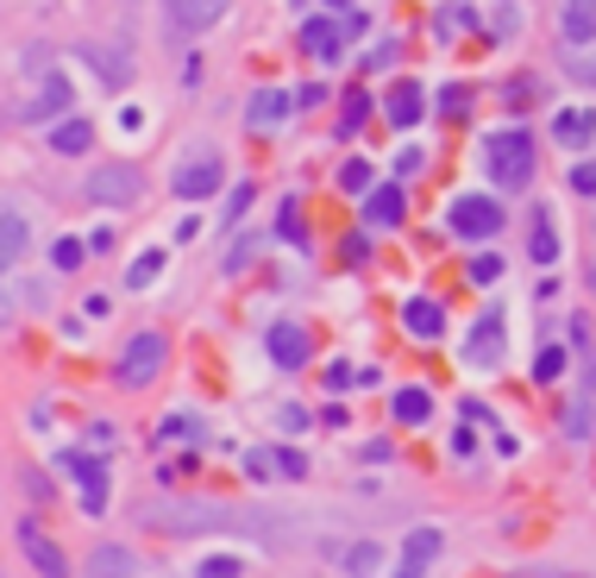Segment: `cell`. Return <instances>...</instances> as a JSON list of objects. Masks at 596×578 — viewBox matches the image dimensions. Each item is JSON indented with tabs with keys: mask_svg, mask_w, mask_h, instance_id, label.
Segmentation results:
<instances>
[{
	"mask_svg": "<svg viewBox=\"0 0 596 578\" xmlns=\"http://www.w3.org/2000/svg\"><path fill=\"white\" fill-rule=\"evenodd\" d=\"M346 384H351V371H346V365H326V390H333V397H339Z\"/></svg>",
	"mask_w": 596,
	"mask_h": 578,
	"instance_id": "cell-37",
	"label": "cell"
},
{
	"mask_svg": "<svg viewBox=\"0 0 596 578\" xmlns=\"http://www.w3.org/2000/svg\"><path fill=\"white\" fill-rule=\"evenodd\" d=\"M365 214H371V226H396L402 214H408V201H402V189L390 182V189H371V201H365Z\"/></svg>",
	"mask_w": 596,
	"mask_h": 578,
	"instance_id": "cell-15",
	"label": "cell"
},
{
	"mask_svg": "<svg viewBox=\"0 0 596 578\" xmlns=\"http://www.w3.org/2000/svg\"><path fill=\"white\" fill-rule=\"evenodd\" d=\"M339 182H346V196H365V189H371V164H365V157H351L346 170H339Z\"/></svg>",
	"mask_w": 596,
	"mask_h": 578,
	"instance_id": "cell-29",
	"label": "cell"
},
{
	"mask_svg": "<svg viewBox=\"0 0 596 578\" xmlns=\"http://www.w3.org/2000/svg\"><path fill=\"white\" fill-rule=\"evenodd\" d=\"M415 120H421V89H415V82H396V95H390V126L408 132Z\"/></svg>",
	"mask_w": 596,
	"mask_h": 578,
	"instance_id": "cell-18",
	"label": "cell"
},
{
	"mask_svg": "<svg viewBox=\"0 0 596 578\" xmlns=\"http://www.w3.org/2000/svg\"><path fill=\"white\" fill-rule=\"evenodd\" d=\"M283 239H301V208L296 201H283Z\"/></svg>",
	"mask_w": 596,
	"mask_h": 578,
	"instance_id": "cell-35",
	"label": "cell"
},
{
	"mask_svg": "<svg viewBox=\"0 0 596 578\" xmlns=\"http://www.w3.org/2000/svg\"><path fill=\"white\" fill-rule=\"evenodd\" d=\"M0 251H7V258H20L25 251V221L20 214H0Z\"/></svg>",
	"mask_w": 596,
	"mask_h": 578,
	"instance_id": "cell-25",
	"label": "cell"
},
{
	"mask_svg": "<svg viewBox=\"0 0 596 578\" xmlns=\"http://www.w3.org/2000/svg\"><path fill=\"white\" fill-rule=\"evenodd\" d=\"M326 7H351V0H326Z\"/></svg>",
	"mask_w": 596,
	"mask_h": 578,
	"instance_id": "cell-39",
	"label": "cell"
},
{
	"mask_svg": "<svg viewBox=\"0 0 596 578\" xmlns=\"http://www.w3.org/2000/svg\"><path fill=\"white\" fill-rule=\"evenodd\" d=\"M157 271H164V251H139V258H132V271H126V283H132V290H145Z\"/></svg>",
	"mask_w": 596,
	"mask_h": 578,
	"instance_id": "cell-23",
	"label": "cell"
},
{
	"mask_svg": "<svg viewBox=\"0 0 596 578\" xmlns=\"http://www.w3.org/2000/svg\"><path fill=\"white\" fill-rule=\"evenodd\" d=\"M246 208H251V182H246V189H233V201H226V214H233V221H246Z\"/></svg>",
	"mask_w": 596,
	"mask_h": 578,
	"instance_id": "cell-36",
	"label": "cell"
},
{
	"mask_svg": "<svg viewBox=\"0 0 596 578\" xmlns=\"http://www.w3.org/2000/svg\"><path fill=\"white\" fill-rule=\"evenodd\" d=\"M440 547H446V534H440V528H415V534H408V547H402V573H427V566L440 559Z\"/></svg>",
	"mask_w": 596,
	"mask_h": 578,
	"instance_id": "cell-10",
	"label": "cell"
},
{
	"mask_svg": "<svg viewBox=\"0 0 596 578\" xmlns=\"http://www.w3.org/2000/svg\"><path fill=\"white\" fill-rule=\"evenodd\" d=\"M333 559H339V566H351V573H371L383 553H377L371 541H358V547H333Z\"/></svg>",
	"mask_w": 596,
	"mask_h": 578,
	"instance_id": "cell-22",
	"label": "cell"
},
{
	"mask_svg": "<svg viewBox=\"0 0 596 578\" xmlns=\"http://www.w3.org/2000/svg\"><path fill=\"white\" fill-rule=\"evenodd\" d=\"M20 541H25V559H32L38 573H63V553L50 547V541L38 534V528H20Z\"/></svg>",
	"mask_w": 596,
	"mask_h": 578,
	"instance_id": "cell-19",
	"label": "cell"
},
{
	"mask_svg": "<svg viewBox=\"0 0 596 578\" xmlns=\"http://www.w3.org/2000/svg\"><path fill=\"white\" fill-rule=\"evenodd\" d=\"M559 371H565V346H540V358H534V384H552Z\"/></svg>",
	"mask_w": 596,
	"mask_h": 578,
	"instance_id": "cell-27",
	"label": "cell"
},
{
	"mask_svg": "<svg viewBox=\"0 0 596 578\" xmlns=\"http://www.w3.org/2000/svg\"><path fill=\"white\" fill-rule=\"evenodd\" d=\"M289 107H296V101L283 95V89H258V95H251V107H246V114H251V126H276V120H283V114H289Z\"/></svg>",
	"mask_w": 596,
	"mask_h": 578,
	"instance_id": "cell-17",
	"label": "cell"
},
{
	"mask_svg": "<svg viewBox=\"0 0 596 578\" xmlns=\"http://www.w3.org/2000/svg\"><path fill=\"white\" fill-rule=\"evenodd\" d=\"M70 472L82 477V509H88V516H100V509H107V465H100V459H88V452H75Z\"/></svg>",
	"mask_w": 596,
	"mask_h": 578,
	"instance_id": "cell-8",
	"label": "cell"
},
{
	"mask_svg": "<svg viewBox=\"0 0 596 578\" xmlns=\"http://www.w3.org/2000/svg\"><path fill=\"white\" fill-rule=\"evenodd\" d=\"M170 13H176L182 32H207V25L226 13V0H170Z\"/></svg>",
	"mask_w": 596,
	"mask_h": 578,
	"instance_id": "cell-11",
	"label": "cell"
},
{
	"mask_svg": "<svg viewBox=\"0 0 596 578\" xmlns=\"http://www.w3.org/2000/svg\"><path fill=\"white\" fill-rule=\"evenodd\" d=\"M50 145L63 151V157H82V151L95 145V126L88 120H57L50 126Z\"/></svg>",
	"mask_w": 596,
	"mask_h": 578,
	"instance_id": "cell-13",
	"label": "cell"
},
{
	"mask_svg": "<svg viewBox=\"0 0 596 578\" xmlns=\"http://www.w3.org/2000/svg\"><path fill=\"white\" fill-rule=\"evenodd\" d=\"M139 182H145V176L132 170V164H100V170L88 176V201L126 208V201H139Z\"/></svg>",
	"mask_w": 596,
	"mask_h": 578,
	"instance_id": "cell-5",
	"label": "cell"
},
{
	"mask_svg": "<svg viewBox=\"0 0 596 578\" xmlns=\"http://www.w3.org/2000/svg\"><path fill=\"white\" fill-rule=\"evenodd\" d=\"M484 164H490V176H497L502 189H527L534 182V132H497L490 139V151H484Z\"/></svg>",
	"mask_w": 596,
	"mask_h": 578,
	"instance_id": "cell-1",
	"label": "cell"
},
{
	"mask_svg": "<svg viewBox=\"0 0 596 578\" xmlns=\"http://www.w3.org/2000/svg\"><path fill=\"white\" fill-rule=\"evenodd\" d=\"M201 434V422H189V415H170V422H164V434H157V440H195Z\"/></svg>",
	"mask_w": 596,
	"mask_h": 578,
	"instance_id": "cell-33",
	"label": "cell"
},
{
	"mask_svg": "<svg viewBox=\"0 0 596 578\" xmlns=\"http://www.w3.org/2000/svg\"><path fill=\"white\" fill-rule=\"evenodd\" d=\"M88 566H95V573H132L139 559H132L126 547H95V559H88Z\"/></svg>",
	"mask_w": 596,
	"mask_h": 578,
	"instance_id": "cell-24",
	"label": "cell"
},
{
	"mask_svg": "<svg viewBox=\"0 0 596 578\" xmlns=\"http://www.w3.org/2000/svg\"><path fill=\"white\" fill-rule=\"evenodd\" d=\"M301 45L314 50V57H326V63H333V57L346 50V38H339V25H333V20H308V25H301Z\"/></svg>",
	"mask_w": 596,
	"mask_h": 578,
	"instance_id": "cell-12",
	"label": "cell"
},
{
	"mask_svg": "<svg viewBox=\"0 0 596 578\" xmlns=\"http://www.w3.org/2000/svg\"><path fill=\"white\" fill-rule=\"evenodd\" d=\"M63 101H70V82H63V75H50L45 95L32 101V120H45V114H63Z\"/></svg>",
	"mask_w": 596,
	"mask_h": 578,
	"instance_id": "cell-21",
	"label": "cell"
},
{
	"mask_svg": "<svg viewBox=\"0 0 596 578\" xmlns=\"http://www.w3.org/2000/svg\"><path fill=\"white\" fill-rule=\"evenodd\" d=\"M534 258H540V264H552V258H559V233H552L547 214L534 221Z\"/></svg>",
	"mask_w": 596,
	"mask_h": 578,
	"instance_id": "cell-26",
	"label": "cell"
},
{
	"mask_svg": "<svg viewBox=\"0 0 596 578\" xmlns=\"http://www.w3.org/2000/svg\"><path fill=\"white\" fill-rule=\"evenodd\" d=\"M402 327H408L415 340H440V333H446V308H440L433 296H415L408 308H402Z\"/></svg>",
	"mask_w": 596,
	"mask_h": 578,
	"instance_id": "cell-9",
	"label": "cell"
},
{
	"mask_svg": "<svg viewBox=\"0 0 596 578\" xmlns=\"http://www.w3.org/2000/svg\"><path fill=\"white\" fill-rule=\"evenodd\" d=\"M452 233H465V239H490V233H502V208L490 196H458L446 214Z\"/></svg>",
	"mask_w": 596,
	"mask_h": 578,
	"instance_id": "cell-3",
	"label": "cell"
},
{
	"mask_svg": "<svg viewBox=\"0 0 596 578\" xmlns=\"http://www.w3.org/2000/svg\"><path fill=\"white\" fill-rule=\"evenodd\" d=\"M365 114H371V101L351 89V95H346V114H339V132H358V126H365Z\"/></svg>",
	"mask_w": 596,
	"mask_h": 578,
	"instance_id": "cell-31",
	"label": "cell"
},
{
	"mask_svg": "<svg viewBox=\"0 0 596 578\" xmlns=\"http://www.w3.org/2000/svg\"><path fill=\"white\" fill-rule=\"evenodd\" d=\"M164 358H170V340H164V333H132V346L120 352V365H114V384H120V390H145L151 377L164 371Z\"/></svg>",
	"mask_w": 596,
	"mask_h": 578,
	"instance_id": "cell-2",
	"label": "cell"
},
{
	"mask_svg": "<svg viewBox=\"0 0 596 578\" xmlns=\"http://www.w3.org/2000/svg\"><path fill=\"white\" fill-rule=\"evenodd\" d=\"M472 358H477V365L502 358V315H484V321L472 327Z\"/></svg>",
	"mask_w": 596,
	"mask_h": 578,
	"instance_id": "cell-16",
	"label": "cell"
},
{
	"mask_svg": "<svg viewBox=\"0 0 596 578\" xmlns=\"http://www.w3.org/2000/svg\"><path fill=\"white\" fill-rule=\"evenodd\" d=\"M596 38V0H565V45H591Z\"/></svg>",
	"mask_w": 596,
	"mask_h": 578,
	"instance_id": "cell-14",
	"label": "cell"
},
{
	"mask_svg": "<svg viewBox=\"0 0 596 578\" xmlns=\"http://www.w3.org/2000/svg\"><path fill=\"white\" fill-rule=\"evenodd\" d=\"M201 573H207V578H233V573H246V559H239V553H207V559H201Z\"/></svg>",
	"mask_w": 596,
	"mask_h": 578,
	"instance_id": "cell-28",
	"label": "cell"
},
{
	"mask_svg": "<svg viewBox=\"0 0 596 578\" xmlns=\"http://www.w3.org/2000/svg\"><path fill=\"white\" fill-rule=\"evenodd\" d=\"M170 189H176L182 201H207L214 189H220V157H214V151L182 157V164H176V176H170Z\"/></svg>",
	"mask_w": 596,
	"mask_h": 578,
	"instance_id": "cell-4",
	"label": "cell"
},
{
	"mask_svg": "<svg viewBox=\"0 0 596 578\" xmlns=\"http://www.w3.org/2000/svg\"><path fill=\"white\" fill-rule=\"evenodd\" d=\"M552 139L565 151H584L596 139V107H559L552 114Z\"/></svg>",
	"mask_w": 596,
	"mask_h": 578,
	"instance_id": "cell-7",
	"label": "cell"
},
{
	"mask_svg": "<svg viewBox=\"0 0 596 578\" xmlns=\"http://www.w3.org/2000/svg\"><path fill=\"white\" fill-rule=\"evenodd\" d=\"M572 189H577V196H596V164H577V170H572Z\"/></svg>",
	"mask_w": 596,
	"mask_h": 578,
	"instance_id": "cell-34",
	"label": "cell"
},
{
	"mask_svg": "<svg viewBox=\"0 0 596 578\" xmlns=\"http://www.w3.org/2000/svg\"><path fill=\"white\" fill-rule=\"evenodd\" d=\"M82 239H57V246H50V264H57V271H75V264H82Z\"/></svg>",
	"mask_w": 596,
	"mask_h": 578,
	"instance_id": "cell-30",
	"label": "cell"
},
{
	"mask_svg": "<svg viewBox=\"0 0 596 578\" xmlns=\"http://www.w3.org/2000/svg\"><path fill=\"white\" fill-rule=\"evenodd\" d=\"M497 276H502V258L497 251H477L472 258V283H497Z\"/></svg>",
	"mask_w": 596,
	"mask_h": 578,
	"instance_id": "cell-32",
	"label": "cell"
},
{
	"mask_svg": "<svg viewBox=\"0 0 596 578\" xmlns=\"http://www.w3.org/2000/svg\"><path fill=\"white\" fill-rule=\"evenodd\" d=\"M7 264H13V258H7V251H0V271H7Z\"/></svg>",
	"mask_w": 596,
	"mask_h": 578,
	"instance_id": "cell-38",
	"label": "cell"
},
{
	"mask_svg": "<svg viewBox=\"0 0 596 578\" xmlns=\"http://www.w3.org/2000/svg\"><path fill=\"white\" fill-rule=\"evenodd\" d=\"M308 352H314V340H308V327H296V321L271 327V358L283 365V371H301V365H308Z\"/></svg>",
	"mask_w": 596,
	"mask_h": 578,
	"instance_id": "cell-6",
	"label": "cell"
},
{
	"mask_svg": "<svg viewBox=\"0 0 596 578\" xmlns=\"http://www.w3.org/2000/svg\"><path fill=\"white\" fill-rule=\"evenodd\" d=\"M390 409H396L402 427H421L427 415H433V397H427V390H396V402H390Z\"/></svg>",
	"mask_w": 596,
	"mask_h": 578,
	"instance_id": "cell-20",
	"label": "cell"
}]
</instances>
